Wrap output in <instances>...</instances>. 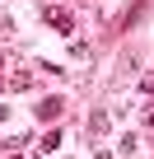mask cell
Masks as SVG:
<instances>
[{"label": "cell", "instance_id": "cell-1", "mask_svg": "<svg viewBox=\"0 0 154 159\" xmlns=\"http://www.w3.org/2000/svg\"><path fill=\"white\" fill-rule=\"evenodd\" d=\"M42 19H47L56 33H75V14H70V10H61V5H47V10H42Z\"/></svg>", "mask_w": 154, "mask_h": 159}, {"label": "cell", "instance_id": "cell-2", "mask_svg": "<svg viewBox=\"0 0 154 159\" xmlns=\"http://www.w3.org/2000/svg\"><path fill=\"white\" fill-rule=\"evenodd\" d=\"M33 112H37V122H42V126H47V122H56V117H61V112H65V98H42V103H37V108H33Z\"/></svg>", "mask_w": 154, "mask_h": 159}, {"label": "cell", "instance_id": "cell-3", "mask_svg": "<svg viewBox=\"0 0 154 159\" xmlns=\"http://www.w3.org/2000/svg\"><path fill=\"white\" fill-rule=\"evenodd\" d=\"M89 131H108V112H94L89 117Z\"/></svg>", "mask_w": 154, "mask_h": 159}, {"label": "cell", "instance_id": "cell-4", "mask_svg": "<svg viewBox=\"0 0 154 159\" xmlns=\"http://www.w3.org/2000/svg\"><path fill=\"white\" fill-rule=\"evenodd\" d=\"M94 159H112V150H98V154H94Z\"/></svg>", "mask_w": 154, "mask_h": 159}]
</instances>
